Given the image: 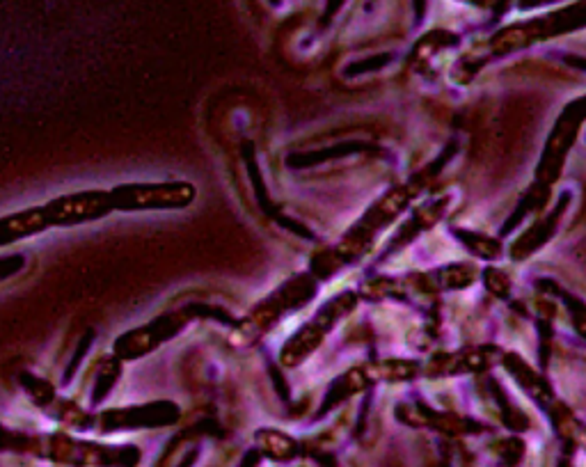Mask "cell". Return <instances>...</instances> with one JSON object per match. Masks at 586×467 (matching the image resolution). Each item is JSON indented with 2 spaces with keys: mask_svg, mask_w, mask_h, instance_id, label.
<instances>
[{
  "mask_svg": "<svg viewBox=\"0 0 586 467\" xmlns=\"http://www.w3.org/2000/svg\"><path fill=\"white\" fill-rule=\"evenodd\" d=\"M42 209L49 227H69L104 218L106 213L113 211V200H110V193L106 191H87L58 197V200L49 202Z\"/></svg>",
  "mask_w": 586,
  "mask_h": 467,
  "instance_id": "cell-5",
  "label": "cell"
},
{
  "mask_svg": "<svg viewBox=\"0 0 586 467\" xmlns=\"http://www.w3.org/2000/svg\"><path fill=\"white\" fill-rule=\"evenodd\" d=\"M314 289L316 287L310 275L293 277V280L277 289L271 298H266L264 303L250 314V319L243 323V335L252 339L259 337L264 330H271L289 310H296V307L305 305L307 300L314 296Z\"/></svg>",
  "mask_w": 586,
  "mask_h": 467,
  "instance_id": "cell-4",
  "label": "cell"
},
{
  "mask_svg": "<svg viewBox=\"0 0 586 467\" xmlns=\"http://www.w3.org/2000/svg\"><path fill=\"white\" fill-rule=\"evenodd\" d=\"M504 355L493 346H477L465 348V351L456 353H440L426 364V374L429 376H458V374H479L495 367Z\"/></svg>",
  "mask_w": 586,
  "mask_h": 467,
  "instance_id": "cell-6",
  "label": "cell"
},
{
  "mask_svg": "<svg viewBox=\"0 0 586 467\" xmlns=\"http://www.w3.org/2000/svg\"><path fill=\"white\" fill-rule=\"evenodd\" d=\"M113 209L120 211H161L186 209L195 200V188L184 181L177 184H129L110 193Z\"/></svg>",
  "mask_w": 586,
  "mask_h": 467,
  "instance_id": "cell-3",
  "label": "cell"
},
{
  "mask_svg": "<svg viewBox=\"0 0 586 467\" xmlns=\"http://www.w3.org/2000/svg\"><path fill=\"white\" fill-rule=\"evenodd\" d=\"M49 227L44 216V209H28L21 213H14V216H7L0 220V245H10L19 239H26V236H33L44 232Z\"/></svg>",
  "mask_w": 586,
  "mask_h": 467,
  "instance_id": "cell-9",
  "label": "cell"
},
{
  "mask_svg": "<svg viewBox=\"0 0 586 467\" xmlns=\"http://www.w3.org/2000/svg\"><path fill=\"white\" fill-rule=\"evenodd\" d=\"M257 445L268 458H273V461H291V458L298 454L296 440L271 429H264L257 433Z\"/></svg>",
  "mask_w": 586,
  "mask_h": 467,
  "instance_id": "cell-10",
  "label": "cell"
},
{
  "mask_svg": "<svg viewBox=\"0 0 586 467\" xmlns=\"http://www.w3.org/2000/svg\"><path fill=\"white\" fill-rule=\"evenodd\" d=\"M355 303H358V296H355L353 291H344L342 296H335L330 303L323 305L321 310L314 314V319L307 321L305 326L289 339L287 346L282 348V362L287 364V367H296V364L310 358L316 351V346H319L323 339H326L328 332L353 310Z\"/></svg>",
  "mask_w": 586,
  "mask_h": 467,
  "instance_id": "cell-2",
  "label": "cell"
},
{
  "mask_svg": "<svg viewBox=\"0 0 586 467\" xmlns=\"http://www.w3.org/2000/svg\"><path fill=\"white\" fill-rule=\"evenodd\" d=\"M179 417V410L172 403H154V406H140L129 410H117V413L104 415L106 431L115 429H154V426L172 424Z\"/></svg>",
  "mask_w": 586,
  "mask_h": 467,
  "instance_id": "cell-7",
  "label": "cell"
},
{
  "mask_svg": "<svg viewBox=\"0 0 586 467\" xmlns=\"http://www.w3.org/2000/svg\"><path fill=\"white\" fill-rule=\"evenodd\" d=\"M21 266H23V257L0 259V280H3V277H10L12 273H17Z\"/></svg>",
  "mask_w": 586,
  "mask_h": 467,
  "instance_id": "cell-11",
  "label": "cell"
},
{
  "mask_svg": "<svg viewBox=\"0 0 586 467\" xmlns=\"http://www.w3.org/2000/svg\"><path fill=\"white\" fill-rule=\"evenodd\" d=\"M177 330H179L177 323H170V316H165V319L154 321L152 326L126 332L124 337L117 339L115 353L120 355V358H129V360L140 358V355H145L147 351H152L154 346L161 344L163 339L172 337Z\"/></svg>",
  "mask_w": 586,
  "mask_h": 467,
  "instance_id": "cell-8",
  "label": "cell"
},
{
  "mask_svg": "<svg viewBox=\"0 0 586 467\" xmlns=\"http://www.w3.org/2000/svg\"><path fill=\"white\" fill-rule=\"evenodd\" d=\"M575 438H577V442H580V445L586 449V429H582L580 424H577V429H575Z\"/></svg>",
  "mask_w": 586,
  "mask_h": 467,
  "instance_id": "cell-12",
  "label": "cell"
},
{
  "mask_svg": "<svg viewBox=\"0 0 586 467\" xmlns=\"http://www.w3.org/2000/svg\"><path fill=\"white\" fill-rule=\"evenodd\" d=\"M417 193H419L417 181H413V184H408V186H401V188H397V191L387 193L374 209H371L369 213H364V218L344 236L342 241H339L335 250H330L328 255H323V259H328V261H319L316 266H321L323 273H330L342 264L353 261L355 257H360L362 252L369 248L371 241H374V236H378L380 229H385L387 223H392V220L397 218L403 209H406V204L413 200Z\"/></svg>",
  "mask_w": 586,
  "mask_h": 467,
  "instance_id": "cell-1",
  "label": "cell"
},
{
  "mask_svg": "<svg viewBox=\"0 0 586 467\" xmlns=\"http://www.w3.org/2000/svg\"><path fill=\"white\" fill-rule=\"evenodd\" d=\"M344 0H328V14H332L337 10V7H342Z\"/></svg>",
  "mask_w": 586,
  "mask_h": 467,
  "instance_id": "cell-13",
  "label": "cell"
}]
</instances>
